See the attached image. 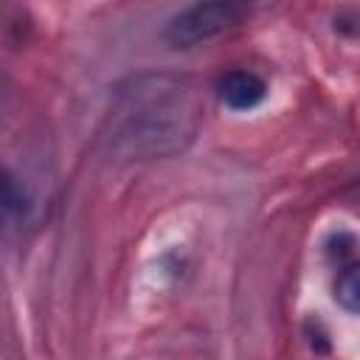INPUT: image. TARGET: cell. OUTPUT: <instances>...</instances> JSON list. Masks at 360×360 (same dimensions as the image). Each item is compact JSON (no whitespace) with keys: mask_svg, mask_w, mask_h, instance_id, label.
<instances>
[{"mask_svg":"<svg viewBox=\"0 0 360 360\" xmlns=\"http://www.w3.org/2000/svg\"><path fill=\"white\" fill-rule=\"evenodd\" d=\"M31 194L25 188V183L8 172V169H0V225L3 228H20L28 222L31 217Z\"/></svg>","mask_w":360,"mask_h":360,"instance_id":"cell-4","label":"cell"},{"mask_svg":"<svg viewBox=\"0 0 360 360\" xmlns=\"http://www.w3.org/2000/svg\"><path fill=\"white\" fill-rule=\"evenodd\" d=\"M217 93H219L225 107H231L236 112H248V110H253V107H259L264 101L267 84L253 70H228L219 79Z\"/></svg>","mask_w":360,"mask_h":360,"instance_id":"cell-3","label":"cell"},{"mask_svg":"<svg viewBox=\"0 0 360 360\" xmlns=\"http://www.w3.org/2000/svg\"><path fill=\"white\" fill-rule=\"evenodd\" d=\"M357 298H360V278H357V262L340 264L335 276V301L354 315L357 312Z\"/></svg>","mask_w":360,"mask_h":360,"instance_id":"cell-5","label":"cell"},{"mask_svg":"<svg viewBox=\"0 0 360 360\" xmlns=\"http://www.w3.org/2000/svg\"><path fill=\"white\" fill-rule=\"evenodd\" d=\"M239 17L242 8L233 3H194L166 22L163 39L172 48H194L233 28Z\"/></svg>","mask_w":360,"mask_h":360,"instance_id":"cell-2","label":"cell"},{"mask_svg":"<svg viewBox=\"0 0 360 360\" xmlns=\"http://www.w3.org/2000/svg\"><path fill=\"white\" fill-rule=\"evenodd\" d=\"M205 93L188 73L146 70L115 84L101 141L121 160H158L186 152L202 129Z\"/></svg>","mask_w":360,"mask_h":360,"instance_id":"cell-1","label":"cell"}]
</instances>
